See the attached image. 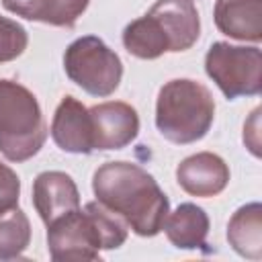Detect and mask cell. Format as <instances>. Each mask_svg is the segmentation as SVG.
<instances>
[{
    "label": "cell",
    "mask_w": 262,
    "mask_h": 262,
    "mask_svg": "<svg viewBox=\"0 0 262 262\" xmlns=\"http://www.w3.org/2000/svg\"><path fill=\"white\" fill-rule=\"evenodd\" d=\"M215 119V100L209 88L190 78L166 82L156 100V127L172 143L188 145L203 139Z\"/></svg>",
    "instance_id": "cell-3"
},
{
    "label": "cell",
    "mask_w": 262,
    "mask_h": 262,
    "mask_svg": "<svg viewBox=\"0 0 262 262\" xmlns=\"http://www.w3.org/2000/svg\"><path fill=\"white\" fill-rule=\"evenodd\" d=\"M31 244V223L18 207L0 213V260L20 258Z\"/></svg>",
    "instance_id": "cell-16"
},
{
    "label": "cell",
    "mask_w": 262,
    "mask_h": 262,
    "mask_svg": "<svg viewBox=\"0 0 262 262\" xmlns=\"http://www.w3.org/2000/svg\"><path fill=\"white\" fill-rule=\"evenodd\" d=\"M66 76L96 98L111 96L123 78L121 57L96 35L72 41L63 53Z\"/></svg>",
    "instance_id": "cell-5"
},
{
    "label": "cell",
    "mask_w": 262,
    "mask_h": 262,
    "mask_svg": "<svg viewBox=\"0 0 262 262\" xmlns=\"http://www.w3.org/2000/svg\"><path fill=\"white\" fill-rule=\"evenodd\" d=\"M176 182L190 196H217L229 182V166L213 151H199L176 166Z\"/></svg>",
    "instance_id": "cell-9"
},
{
    "label": "cell",
    "mask_w": 262,
    "mask_h": 262,
    "mask_svg": "<svg viewBox=\"0 0 262 262\" xmlns=\"http://www.w3.org/2000/svg\"><path fill=\"white\" fill-rule=\"evenodd\" d=\"M27 45H29V35L25 27L0 14V63L20 57Z\"/></svg>",
    "instance_id": "cell-17"
},
{
    "label": "cell",
    "mask_w": 262,
    "mask_h": 262,
    "mask_svg": "<svg viewBox=\"0 0 262 262\" xmlns=\"http://www.w3.org/2000/svg\"><path fill=\"white\" fill-rule=\"evenodd\" d=\"M147 14L166 37L168 53L190 49L201 35V18L192 0H156Z\"/></svg>",
    "instance_id": "cell-8"
},
{
    "label": "cell",
    "mask_w": 262,
    "mask_h": 262,
    "mask_svg": "<svg viewBox=\"0 0 262 262\" xmlns=\"http://www.w3.org/2000/svg\"><path fill=\"white\" fill-rule=\"evenodd\" d=\"M51 139L66 154H92V121L88 108L74 96H63L51 121Z\"/></svg>",
    "instance_id": "cell-10"
},
{
    "label": "cell",
    "mask_w": 262,
    "mask_h": 262,
    "mask_svg": "<svg viewBox=\"0 0 262 262\" xmlns=\"http://www.w3.org/2000/svg\"><path fill=\"white\" fill-rule=\"evenodd\" d=\"M92 121V141L94 151L123 149L139 133L137 111L123 100H108L88 108Z\"/></svg>",
    "instance_id": "cell-7"
},
{
    "label": "cell",
    "mask_w": 262,
    "mask_h": 262,
    "mask_svg": "<svg viewBox=\"0 0 262 262\" xmlns=\"http://www.w3.org/2000/svg\"><path fill=\"white\" fill-rule=\"evenodd\" d=\"M162 229L174 248L201 250L207 246L209 215L194 203H180L172 213H168Z\"/></svg>",
    "instance_id": "cell-14"
},
{
    "label": "cell",
    "mask_w": 262,
    "mask_h": 262,
    "mask_svg": "<svg viewBox=\"0 0 262 262\" xmlns=\"http://www.w3.org/2000/svg\"><path fill=\"white\" fill-rule=\"evenodd\" d=\"M219 33L237 41H262V0H217L213 8Z\"/></svg>",
    "instance_id": "cell-12"
},
{
    "label": "cell",
    "mask_w": 262,
    "mask_h": 262,
    "mask_svg": "<svg viewBox=\"0 0 262 262\" xmlns=\"http://www.w3.org/2000/svg\"><path fill=\"white\" fill-rule=\"evenodd\" d=\"M227 242L244 258H262V205H242L227 223Z\"/></svg>",
    "instance_id": "cell-15"
},
{
    "label": "cell",
    "mask_w": 262,
    "mask_h": 262,
    "mask_svg": "<svg viewBox=\"0 0 262 262\" xmlns=\"http://www.w3.org/2000/svg\"><path fill=\"white\" fill-rule=\"evenodd\" d=\"M18 199H20V178L10 166H6L0 160V213L18 207Z\"/></svg>",
    "instance_id": "cell-18"
},
{
    "label": "cell",
    "mask_w": 262,
    "mask_h": 262,
    "mask_svg": "<svg viewBox=\"0 0 262 262\" xmlns=\"http://www.w3.org/2000/svg\"><path fill=\"white\" fill-rule=\"evenodd\" d=\"M47 141V125L37 96L20 82L0 78V154L27 162Z\"/></svg>",
    "instance_id": "cell-4"
},
{
    "label": "cell",
    "mask_w": 262,
    "mask_h": 262,
    "mask_svg": "<svg viewBox=\"0 0 262 262\" xmlns=\"http://www.w3.org/2000/svg\"><path fill=\"white\" fill-rule=\"evenodd\" d=\"M205 72L227 100L258 96L262 90V51L256 45L242 47L215 41L205 55Z\"/></svg>",
    "instance_id": "cell-6"
},
{
    "label": "cell",
    "mask_w": 262,
    "mask_h": 262,
    "mask_svg": "<svg viewBox=\"0 0 262 262\" xmlns=\"http://www.w3.org/2000/svg\"><path fill=\"white\" fill-rule=\"evenodd\" d=\"M33 207L49 225L57 217L80 207V190L74 178L59 170H47L33 180Z\"/></svg>",
    "instance_id": "cell-11"
},
{
    "label": "cell",
    "mask_w": 262,
    "mask_h": 262,
    "mask_svg": "<svg viewBox=\"0 0 262 262\" xmlns=\"http://www.w3.org/2000/svg\"><path fill=\"white\" fill-rule=\"evenodd\" d=\"M127 223L102 203H86L47 225L51 260H100V250H117L127 239Z\"/></svg>",
    "instance_id": "cell-2"
},
{
    "label": "cell",
    "mask_w": 262,
    "mask_h": 262,
    "mask_svg": "<svg viewBox=\"0 0 262 262\" xmlns=\"http://www.w3.org/2000/svg\"><path fill=\"white\" fill-rule=\"evenodd\" d=\"M88 4L90 0H2V6L8 12L25 20L63 29H72L86 12Z\"/></svg>",
    "instance_id": "cell-13"
},
{
    "label": "cell",
    "mask_w": 262,
    "mask_h": 262,
    "mask_svg": "<svg viewBox=\"0 0 262 262\" xmlns=\"http://www.w3.org/2000/svg\"><path fill=\"white\" fill-rule=\"evenodd\" d=\"M92 192L141 237L158 235L170 213V201L156 178L133 162L121 160L98 166L92 176Z\"/></svg>",
    "instance_id": "cell-1"
}]
</instances>
